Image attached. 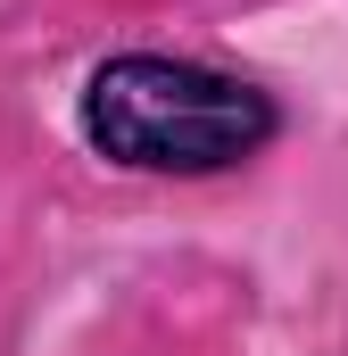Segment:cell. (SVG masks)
<instances>
[{
    "label": "cell",
    "mask_w": 348,
    "mask_h": 356,
    "mask_svg": "<svg viewBox=\"0 0 348 356\" xmlns=\"http://www.w3.org/2000/svg\"><path fill=\"white\" fill-rule=\"evenodd\" d=\"M75 124L125 175H224V166H249L282 133V108H274V91L241 83V75L125 50L84 75Z\"/></svg>",
    "instance_id": "1"
}]
</instances>
